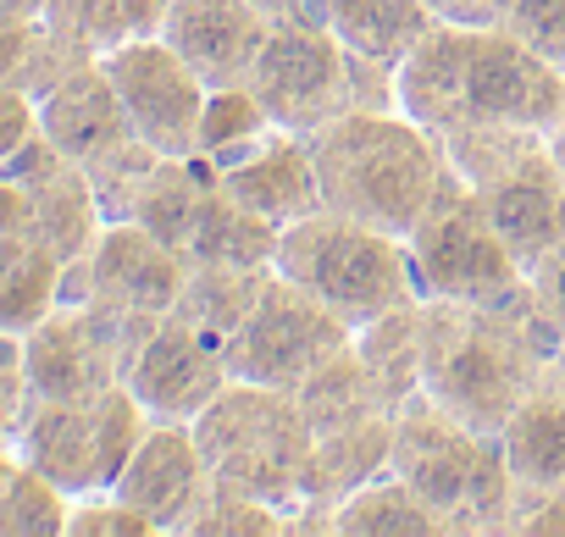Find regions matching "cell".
<instances>
[{
	"label": "cell",
	"mask_w": 565,
	"mask_h": 537,
	"mask_svg": "<svg viewBox=\"0 0 565 537\" xmlns=\"http://www.w3.org/2000/svg\"><path fill=\"white\" fill-rule=\"evenodd\" d=\"M399 111L433 139L471 122L548 133L565 117V73L526 51L510 29L433 23L399 62Z\"/></svg>",
	"instance_id": "1"
},
{
	"label": "cell",
	"mask_w": 565,
	"mask_h": 537,
	"mask_svg": "<svg viewBox=\"0 0 565 537\" xmlns=\"http://www.w3.org/2000/svg\"><path fill=\"white\" fill-rule=\"evenodd\" d=\"M422 311H427L422 394H433L471 432L499 438L510 416L548 383V361L565 333L537 311V294L521 305L422 300Z\"/></svg>",
	"instance_id": "2"
},
{
	"label": "cell",
	"mask_w": 565,
	"mask_h": 537,
	"mask_svg": "<svg viewBox=\"0 0 565 537\" xmlns=\"http://www.w3.org/2000/svg\"><path fill=\"white\" fill-rule=\"evenodd\" d=\"M322 211L355 216L394 238H411L438 178L449 172L444 144L405 111H344L311 133Z\"/></svg>",
	"instance_id": "3"
},
{
	"label": "cell",
	"mask_w": 565,
	"mask_h": 537,
	"mask_svg": "<svg viewBox=\"0 0 565 537\" xmlns=\"http://www.w3.org/2000/svg\"><path fill=\"white\" fill-rule=\"evenodd\" d=\"M388 471L405 476L438 515L444 537H504L515 531V476L504 438L471 432L433 394H411L394 410Z\"/></svg>",
	"instance_id": "4"
},
{
	"label": "cell",
	"mask_w": 565,
	"mask_h": 537,
	"mask_svg": "<svg viewBox=\"0 0 565 537\" xmlns=\"http://www.w3.org/2000/svg\"><path fill=\"white\" fill-rule=\"evenodd\" d=\"M277 272L295 278L306 294H317L328 311H339L350 327H366L388 316L394 305L422 300L405 238L339 211H317L306 222L282 227Z\"/></svg>",
	"instance_id": "5"
},
{
	"label": "cell",
	"mask_w": 565,
	"mask_h": 537,
	"mask_svg": "<svg viewBox=\"0 0 565 537\" xmlns=\"http://www.w3.org/2000/svg\"><path fill=\"white\" fill-rule=\"evenodd\" d=\"M194 443L216 482L271 504L289 515L300 504V476L311 454V421L295 399V388H260V383H227L194 421Z\"/></svg>",
	"instance_id": "6"
},
{
	"label": "cell",
	"mask_w": 565,
	"mask_h": 537,
	"mask_svg": "<svg viewBox=\"0 0 565 537\" xmlns=\"http://www.w3.org/2000/svg\"><path fill=\"white\" fill-rule=\"evenodd\" d=\"M422 300H460V305H521L532 300V272L510 255L493 222L477 205V189L449 167L438 194L427 200L422 222L405 238Z\"/></svg>",
	"instance_id": "7"
},
{
	"label": "cell",
	"mask_w": 565,
	"mask_h": 537,
	"mask_svg": "<svg viewBox=\"0 0 565 537\" xmlns=\"http://www.w3.org/2000/svg\"><path fill=\"white\" fill-rule=\"evenodd\" d=\"M355 339V327L328 311L317 294H306L295 278L271 272L260 300L249 305V316L238 322V333L222 344L227 355V377L238 383H260V388H300L333 350H344Z\"/></svg>",
	"instance_id": "8"
},
{
	"label": "cell",
	"mask_w": 565,
	"mask_h": 537,
	"mask_svg": "<svg viewBox=\"0 0 565 537\" xmlns=\"http://www.w3.org/2000/svg\"><path fill=\"white\" fill-rule=\"evenodd\" d=\"M244 89L260 100L271 128L289 133H317L333 117L355 111L350 95V45L328 23H289L271 29Z\"/></svg>",
	"instance_id": "9"
},
{
	"label": "cell",
	"mask_w": 565,
	"mask_h": 537,
	"mask_svg": "<svg viewBox=\"0 0 565 537\" xmlns=\"http://www.w3.org/2000/svg\"><path fill=\"white\" fill-rule=\"evenodd\" d=\"M106 78L122 95V111L134 133L161 150V155H194L200 144V111H205V84L194 67L167 45V40H122L111 56H100Z\"/></svg>",
	"instance_id": "10"
},
{
	"label": "cell",
	"mask_w": 565,
	"mask_h": 537,
	"mask_svg": "<svg viewBox=\"0 0 565 537\" xmlns=\"http://www.w3.org/2000/svg\"><path fill=\"white\" fill-rule=\"evenodd\" d=\"M122 383L134 388V399L156 421H194L233 377H227L222 344L167 311L150 327V339L139 344V355H134V366H128Z\"/></svg>",
	"instance_id": "11"
},
{
	"label": "cell",
	"mask_w": 565,
	"mask_h": 537,
	"mask_svg": "<svg viewBox=\"0 0 565 537\" xmlns=\"http://www.w3.org/2000/svg\"><path fill=\"white\" fill-rule=\"evenodd\" d=\"M205 487H211V465L194 443V427L189 421H156L106 493H117L128 509H139L161 537V531H183V520L194 515Z\"/></svg>",
	"instance_id": "12"
},
{
	"label": "cell",
	"mask_w": 565,
	"mask_h": 537,
	"mask_svg": "<svg viewBox=\"0 0 565 537\" xmlns=\"http://www.w3.org/2000/svg\"><path fill=\"white\" fill-rule=\"evenodd\" d=\"M89 278H95L89 300L145 311V316H167L178 305L183 283H189V255L161 244L139 222H106V233L89 249Z\"/></svg>",
	"instance_id": "13"
},
{
	"label": "cell",
	"mask_w": 565,
	"mask_h": 537,
	"mask_svg": "<svg viewBox=\"0 0 565 537\" xmlns=\"http://www.w3.org/2000/svg\"><path fill=\"white\" fill-rule=\"evenodd\" d=\"M271 23L249 0H172L161 40L194 67L205 89H233L249 78Z\"/></svg>",
	"instance_id": "14"
},
{
	"label": "cell",
	"mask_w": 565,
	"mask_h": 537,
	"mask_svg": "<svg viewBox=\"0 0 565 537\" xmlns=\"http://www.w3.org/2000/svg\"><path fill=\"white\" fill-rule=\"evenodd\" d=\"M216 183L244 200L249 211H260L266 222L289 227L322 211V178H317V155H311V133H289L271 128L249 155L216 167Z\"/></svg>",
	"instance_id": "15"
},
{
	"label": "cell",
	"mask_w": 565,
	"mask_h": 537,
	"mask_svg": "<svg viewBox=\"0 0 565 537\" xmlns=\"http://www.w3.org/2000/svg\"><path fill=\"white\" fill-rule=\"evenodd\" d=\"M40 133H45L67 161H78V167H89V161L122 150L128 139H139L134 122H128V111H122V95H117V84L106 78L100 62L67 73V78L40 100Z\"/></svg>",
	"instance_id": "16"
},
{
	"label": "cell",
	"mask_w": 565,
	"mask_h": 537,
	"mask_svg": "<svg viewBox=\"0 0 565 537\" xmlns=\"http://www.w3.org/2000/svg\"><path fill=\"white\" fill-rule=\"evenodd\" d=\"M18 454L51 476L67 498H84V493H106L100 482V449H95V399L84 405H67V399H29L23 405V421L12 432Z\"/></svg>",
	"instance_id": "17"
},
{
	"label": "cell",
	"mask_w": 565,
	"mask_h": 537,
	"mask_svg": "<svg viewBox=\"0 0 565 537\" xmlns=\"http://www.w3.org/2000/svg\"><path fill=\"white\" fill-rule=\"evenodd\" d=\"M499 438H504V460L515 476V515H521V504L565 498V394L559 388L543 383L510 416V427Z\"/></svg>",
	"instance_id": "18"
},
{
	"label": "cell",
	"mask_w": 565,
	"mask_h": 537,
	"mask_svg": "<svg viewBox=\"0 0 565 537\" xmlns=\"http://www.w3.org/2000/svg\"><path fill=\"white\" fill-rule=\"evenodd\" d=\"M388 443H394V416H372L355 427H333L311 438L306 476H300V504L339 509L355 487L388 471Z\"/></svg>",
	"instance_id": "19"
},
{
	"label": "cell",
	"mask_w": 565,
	"mask_h": 537,
	"mask_svg": "<svg viewBox=\"0 0 565 537\" xmlns=\"http://www.w3.org/2000/svg\"><path fill=\"white\" fill-rule=\"evenodd\" d=\"M277 244H282L277 222H266L260 211L233 200L222 183H211L200 211H194L183 255L200 260V266H260V272H271V266H277Z\"/></svg>",
	"instance_id": "20"
},
{
	"label": "cell",
	"mask_w": 565,
	"mask_h": 537,
	"mask_svg": "<svg viewBox=\"0 0 565 537\" xmlns=\"http://www.w3.org/2000/svg\"><path fill=\"white\" fill-rule=\"evenodd\" d=\"M311 432H333V427H355V421H372V416H394L388 394L377 388V377L366 372V361L355 355V339L344 350H333L300 388H295Z\"/></svg>",
	"instance_id": "21"
},
{
	"label": "cell",
	"mask_w": 565,
	"mask_h": 537,
	"mask_svg": "<svg viewBox=\"0 0 565 537\" xmlns=\"http://www.w3.org/2000/svg\"><path fill=\"white\" fill-rule=\"evenodd\" d=\"M62 305V255L45 238H0V333H29Z\"/></svg>",
	"instance_id": "22"
},
{
	"label": "cell",
	"mask_w": 565,
	"mask_h": 537,
	"mask_svg": "<svg viewBox=\"0 0 565 537\" xmlns=\"http://www.w3.org/2000/svg\"><path fill=\"white\" fill-rule=\"evenodd\" d=\"M322 18L328 29L361 51V56H377V62H405L416 51V40L438 23L422 0H322Z\"/></svg>",
	"instance_id": "23"
},
{
	"label": "cell",
	"mask_w": 565,
	"mask_h": 537,
	"mask_svg": "<svg viewBox=\"0 0 565 537\" xmlns=\"http://www.w3.org/2000/svg\"><path fill=\"white\" fill-rule=\"evenodd\" d=\"M100 233H106V211L78 161H62L45 183H34V238H45L62 255V266L89 255Z\"/></svg>",
	"instance_id": "24"
},
{
	"label": "cell",
	"mask_w": 565,
	"mask_h": 537,
	"mask_svg": "<svg viewBox=\"0 0 565 537\" xmlns=\"http://www.w3.org/2000/svg\"><path fill=\"white\" fill-rule=\"evenodd\" d=\"M355 355L366 361V372L377 377V388L388 394L394 410L411 394H422V361H427V311H422V300L394 305L388 316L355 327Z\"/></svg>",
	"instance_id": "25"
},
{
	"label": "cell",
	"mask_w": 565,
	"mask_h": 537,
	"mask_svg": "<svg viewBox=\"0 0 565 537\" xmlns=\"http://www.w3.org/2000/svg\"><path fill=\"white\" fill-rule=\"evenodd\" d=\"M211 183H216V167L205 155H161L150 167V178L139 183L128 222H139L161 244L183 249L189 244V227H194V211H200V200H205Z\"/></svg>",
	"instance_id": "26"
},
{
	"label": "cell",
	"mask_w": 565,
	"mask_h": 537,
	"mask_svg": "<svg viewBox=\"0 0 565 537\" xmlns=\"http://www.w3.org/2000/svg\"><path fill=\"white\" fill-rule=\"evenodd\" d=\"M271 272H277V266H271ZM271 272H260V266H200V260H189V283H183L172 316H183L205 339L227 344L238 333V322L249 316V305L260 300Z\"/></svg>",
	"instance_id": "27"
},
{
	"label": "cell",
	"mask_w": 565,
	"mask_h": 537,
	"mask_svg": "<svg viewBox=\"0 0 565 537\" xmlns=\"http://www.w3.org/2000/svg\"><path fill=\"white\" fill-rule=\"evenodd\" d=\"M339 537H444V526L405 476L383 471L339 504Z\"/></svg>",
	"instance_id": "28"
},
{
	"label": "cell",
	"mask_w": 565,
	"mask_h": 537,
	"mask_svg": "<svg viewBox=\"0 0 565 537\" xmlns=\"http://www.w3.org/2000/svg\"><path fill=\"white\" fill-rule=\"evenodd\" d=\"M266 133H271V117L260 111V100L244 84L211 89L205 95V111H200V144H194V155H205L211 167H227V161L249 155Z\"/></svg>",
	"instance_id": "29"
},
{
	"label": "cell",
	"mask_w": 565,
	"mask_h": 537,
	"mask_svg": "<svg viewBox=\"0 0 565 537\" xmlns=\"http://www.w3.org/2000/svg\"><path fill=\"white\" fill-rule=\"evenodd\" d=\"M45 34L78 62H100L128 40L122 0H45Z\"/></svg>",
	"instance_id": "30"
},
{
	"label": "cell",
	"mask_w": 565,
	"mask_h": 537,
	"mask_svg": "<svg viewBox=\"0 0 565 537\" xmlns=\"http://www.w3.org/2000/svg\"><path fill=\"white\" fill-rule=\"evenodd\" d=\"M67 509H73V498L23 460L18 476L7 482V493H0V537H62Z\"/></svg>",
	"instance_id": "31"
},
{
	"label": "cell",
	"mask_w": 565,
	"mask_h": 537,
	"mask_svg": "<svg viewBox=\"0 0 565 537\" xmlns=\"http://www.w3.org/2000/svg\"><path fill=\"white\" fill-rule=\"evenodd\" d=\"M178 537H282V509H271V504H260V498L211 476L205 498L194 504V515L183 520Z\"/></svg>",
	"instance_id": "32"
},
{
	"label": "cell",
	"mask_w": 565,
	"mask_h": 537,
	"mask_svg": "<svg viewBox=\"0 0 565 537\" xmlns=\"http://www.w3.org/2000/svg\"><path fill=\"white\" fill-rule=\"evenodd\" d=\"M156 161H161V150H150L145 139H128L122 150H111V155H100V161L84 167L89 183H95V200H100L106 222H128L134 216V194H139V183L150 178Z\"/></svg>",
	"instance_id": "33"
},
{
	"label": "cell",
	"mask_w": 565,
	"mask_h": 537,
	"mask_svg": "<svg viewBox=\"0 0 565 537\" xmlns=\"http://www.w3.org/2000/svg\"><path fill=\"white\" fill-rule=\"evenodd\" d=\"M504 29H510L526 51H537L548 67L565 73V0H510Z\"/></svg>",
	"instance_id": "34"
},
{
	"label": "cell",
	"mask_w": 565,
	"mask_h": 537,
	"mask_svg": "<svg viewBox=\"0 0 565 537\" xmlns=\"http://www.w3.org/2000/svg\"><path fill=\"white\" fill-rule=\"evenodd\" d=\"M67 537H156V526L117 493H84L67 509Z\"/></svg>",
	"instance_id": "35"
},
{
	"label": "cell",
	"mask_w": 565,
	"mask_h": 537,
	"mask_svg": "<svg viewBox=\"0 0 565 537\" xmlns=\"http://www.w3.org/2000/svg\"><path fill=\"white\" fill-rule=\"evenodd\" d=\"M45 23V0H0V84H18Z\"/></svg>",
	"instance_id": "36"
},
{
	"label": "cell",
	"mask_w": 565,
	"mask_h": 537,
	"mask_svg": "<svg viewBox=\"0 0 565 537\" xmlns=\"http://www.w3.org/2000/svg\"><path fill=\"white\" fill-rule=\"evenodd\" d=\"M40 133V100L18 84H0V161L18 155Z\"/></svg>",
	"instance_id": "37"
},
{
	"label": "cell",
	"mask_w": 565,
	"mask_h": 537,
	"mask_svg": "<svg viewBox=\"0 0 565 537\" xmlns=\"http://www.w3.org/2000/svg\"><path fill=\"white\" fill-rule=\"evenodd\" d=\"M532 294H537V311L565 333V238L543 255V266L532 272Z\"/></svg>",
	"instance_id": "38"
},
{
	"label": "cell",
	"mask_w": 565,
	"mask_h": 537,
	"mask_svg": "<svg viewBox=\"0 0 565 537\" xmlns=\"http://www.w3.org/2000/svg\"><path fill=\"white\" fill-rule=\"evenodd\" d=\"M438 23H460V29H504L510 0H422Z\"/></svg>",
	"instance_id": "39"
},
{
	"label": "cell",
	"mask_w": 565,
	"mask_h": 537,
	"mask_svg": "<svg viewBox=\"0 0 565 537\" xmlns=\"http://www.w3.org/2000/svg\"><path fill=\"white\" fill-rule=\"evenodd\" d=\"M34 233V189L0 172V238H29Z\"/></svg>",
	"instance_id": "40"
},
{
	"label": "cell",
	"mask_w": 565,
	"mask_h": 537,
	"mask_svg": "<svg viewBox=\"0 0 565 537\" xmlns=\"http://www.w3.org/2000/svg\"><path fill=\"white\" fill-rule=\"evenodd\" d=\"M515 531H532V537H565V498H537V504H521Z\"/></svg>",
	"instance_id": "41"
},
{
	"label": "cell",
	"mask_w": 565,
	"mask_h": 537,
	"mask_svg": "<svg viewBox=\"0 0 565 537\" xmlns=\"http://www.w3.org/2000/svg\"><path fill=\"white\" fill-rule=\"evenodd\" d=\"M172 12V0H122V23L128 40H161V23Z\"/></svg>",
	"instance_id": "42"
},
{
	"label": "cell",
	"mask_w": 565,
	"mask_h": 537,
	"mask_svg": "<svg viewBox=\"0 0 565 537\" xmlns=\"http://www.w3.org/2000/svg\"><path fill=\"white\" fill-rule=\"evenodd\" d=\"M249 7H255L271 29H289V23H328V18H322V0H249Z\"/></svg>",
	"instance_id": "43"
},
{
	"label": "cell",
	"mask_w": 565,
	"mask_h": 537,
	"mask_svg": "<svg viewBox=\"0 0 565 537\" xmlns=\"http://www.w3.org/2000/svg\"><path fill=\"white\" fill-rule=\"evenodd\" d=\"M18 465H23V454H18V443H0V493H7V482L18 476Z\"/></svg>",
	"instance_id": "44"
},
{
	"label": "cell",
	"mask_w": 565,
	"mask_h": 537,
	"mask_svg": "<svg viewBox=\"0 0 565 537\" xmlns=\"http://www.w3.org/2000/svg\"><path fill=\"white\" fill-rule=\"evenodd\" d=\"M548 388L565 394V339H559V350H554V361H548Z\"/></svg>",
	"instance_id": "45"
},
{
	"label": "cell",
	"mask_w": 565,
	"mask_h": 537,
	"mask_svg": "<svg viewBox=\"0 0 565 537\" xmlns=\"http://www.w3.org/2000/svg\"><path fill=\"white\" fill-rule=\"evenodd\" d=\"M548 150H554V161H559V172H565V117L548 128Z\"/></svg>",
	"instance_id": "46"
}]
</instances>
